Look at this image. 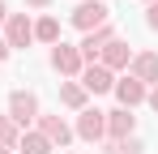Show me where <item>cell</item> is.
Returning a JSON list of instances; mask_svg holds the SVG:
<instances>
[{
    "label": "cell",
    "mask_w": 158,
    "mask_h": 154,
    "mask_svg": "<svg viewBox=\"0 0 158 154\" xmlns=\"http://www.w3.org/2000/svg\"><path fill=\"white\" fill-rule=\"evenodd\" d=\"M73 26L77 30H98V26H107V4L103 0H81L77 9H73Z\"/></svg>",
    "instance_id": "1"
},
{
    "label": "cell",
    "mask_w": 158,
    "mask_h": 154,
    "mask_svg": "<svg viewBox=\"0 0 158 154\" xmlns=\"http://www.w3.org/2000/svg\"><path fill=\"white\" fill-rule=\"evenodd\" d=\"M9 120H13V124L39 120V99H34L30 90H13V94H9Z\"/></svg>",
    "instance_id": "2"
},
{
    "label": "cell",
    "mask_w": 158,
    "mask_h": 154,
    "mask_svg": "<svg viewBox=\"0 0 158 154\" xmlns=\"http://www.w3.org/2000/svg\"><path fill=\"white\" fill-rule=\"evenodd\" d=\"M39 133L47 137V146H69L73 141V128L64 124L60 116H39Z\"/></svg>",
    "instance_id": "3"
},
{
    "label": "cell",
    "mask_w": 158,
    "mask_h": 154,
    "mask_svg": "<svg viewBox=\"0 0 158 154\" xmlns=\"http://www.w3.org/2000/svg\"><path fill=\"white\" fill-rule=\"evenodd\" d=\"M77 137H85V141L107 137V111H81L77 116Z\"/></svg>",
    "instance_id": "4"
},
{
    "label": "cell",
    "mask_w": 158,
    "mask_h": 154,
    "mask_svg": "<svg viewBox=\"0 0 158 154\" xmlns=\"http://www.w3.org/2000/svg\"><path fill=\"white\" fill-rule=\"evenodd\" d=\"M4 43H9V51H13V47H30V43H34V26H30V17L13 13V17H9V39H4Z\"/></svg>",
    "instance_id": "5"
},
{
    "label": "cell",
    "mask_w": 158,
    "mask_h": 154,
    "mask_svg": "<svg viewBox=\"0 0 158 154\" xmlns=\"http://www.w3.org/2000/svg\"><path fill=\"white\" fill-rule=\"evenodd\" d=\"M98 56H103V69H107V73H111V69H128V64H132L128 43H120V39H111V43H107Z\"/></svg>",
    "instance_id": "6"
},
{
    "label": "cell",
    "mask_w": 158,
    "mask_h": 154,
    "mask_svg": "<svg viewBox=\"0 0 158 154\" xmlns=\"http://www.w3.org/2000/svg\"><path fill=\"white\" fill-rule=\"evenodd\" d=\"M52 69L56 73H81V51L77 47H64V43H56V51H52Z\"/></svg>",
    "instance_id": "7"
},
{
    "label": "cell",
    "mask_w": 158,
    "mask_h": 154,
    "mask_svg": "<svg viewBox=\"0 0 158 154\" xmlns=\"http://www.w3.org/2000/svg\"><path fill=\"white\" fill-rule=\"evenodd\" d=\"M111 39H115V34H111V26H98V30H90V34L81 39V47H77V51H81V60H94V56H98V51H103Z\"/></svg>",
    "instance_id": "8"
},
{
    "label": "cell",
    "mask_w": 158,
    "mask_h": 154,
    "mask_svg": "<svg viewBox=\"0 0 158 154\" xmlns=\"http://www.w3.org/2000/svg\"><path fill=\"white\" fill-rule=\"evenodd\" d=\"M81 90H90V94H103V90H115V81L107 73L103 64H90L85 73H81Z\"/></svg>",
    "instance_id": "9"
},
{
    "label": "cell",
    "mask_w": 158,
    "mask_h": 154,
    "mask_svg": "<svg viewBox=\"0 0 158 154\" xmlns=\"http://www.w3.org/2000/svg\"><path fill=\"white\" fill-rule=\"evenodd\" d=\"M132 124H137V116H132L128 107H120V111H107V133H111L115 141L132 137Z\"/></svg>",
    "instance_id": "10"
},
{
    "label": "cell",
    "mask_w": 158,
    "mask_h": 154,
    "mask_svg": "<svg viewBox=\"0 0 158 154\" xmlns=\"http://www.w3.org/2000/svg\"><path fill=\"white\" fill-rule=\"evenodd\" d=\"M115 94H120V103H124V107H137V103L145 99V86H141V81L128 73L124 81H115Z\"/></svg>",
    "instance_id": "11"
},
{
    "label": "cell",
    "mask_w": 158,
    "mask_h": 154,
    "mask_svg": "<svg viewBox=\"0 0 158 154\" xmlns=\"http://www.w3.org/2000/svg\"><path fill=\"white\" fill-rule=\"evenodd\" d=\"M132 77L145 86V81H158V56L154 51H145V56H137L132 60Z\"/></svg>",
    "instance_id": "12"
},
{
    "label": "cell",
    "mask_w": 158,
    "mask_h": 154,
    "mask_svg": "<svg viewBox=\"0 0 158 154\" xmlns=\"http://www.w3.org/2000/svg\"><path fill=\"white\" fill-rule=\"evenodd\" d=\"M17 150H22V154H52V146H47L43 133H26V137L17 141Z\"/></svg>",
    "instance_id": "13"
},
{
    "label": "cell",
    "mask_w": 158,
    "mask_h": 154,
    "mask_svg": "<svg viewBox=\"0 0 158 154\" xmlns=\"http://www.w3.org/2000/svg\"><path fill=\"white\" fill-rule=\"evenodd\" d=\"M34 39H43V43H56V39H60V22H56V17H43V22L34 26Z\"/></svg>",
    "instance_id": "14"
},
{
    "label": "cell",
    "mask_w": 158,
    "mask_h": 154,
    "mask_svg": "<svg viewBox=\"0 0 158 154\" xmlns=\"http://www.w3.org/2000/svg\"><path fill=\"white\" fill-rule=\"evenodd\" d=\"M60 99L69 103V107H85V90H81V86H73V81H69V86H64V90H60Z\"/></svg>",
    "instance_id": "15"
},
{
    "label": "cell",
    "mask_w": 158,
    "mask_h": 154,
    "mask_svg": "<svg viewBox=\"0 0 158 154\" xmlns=\"http://www.w3.org/2000/svg\"><path fill=\"white\" fill-rule=\"evenodd\" d=\"M141 150H145V146H141V141H132V137L111 141V146H107V154H141Z\"/></svg>",
    "instance_id": "16"
},
{
    "label": "cell",
    "mask_w": 158,
    "mask_h": 154,
    "mask_svg": "<svg viewBox=\"0 0 158 154\" xmlns=\"http://www.w3.org/2000/svg\"><path fill=\"white\" fill-rule=\"evenodd\" d=\"M13 141H17V124L9 116H0V146H13Z\"/></svg>",
    "instance_id": "17"
},
{
    "label": "cell",
    "mask_w": 158,
    "mask_h": 154,
    "mask_svg": "<svg viewBox=\"0 0 158 154\" xmlns=\"http://www.w3.org/2000/svg\"><path fill=\"white\" fill-rule=\"evenodd\" d=\"M145 22H150V30H158V4H150V17Z\"/></svg>",
    "instance_id": "18"
},
{
    "label": "cell",
    "mask_w": 158,
    "mask_h": 154,
    "mask_svg": "<svg viewBox=\"0 0 158 154\" xmlns=\"http://www.w3.org/2000/svg\"><path fill=\"white\" fill-rule=\"evenodd\" d=\"M4 56H9V43H4V39H0V60H4Z\"/></svg>",
    "instance_id": "19"
},
{
    "label": "cell",
    "mask_w": 158,
    "mask_h": 154,
    "mask_svg": "<svg viewBox=\"0 0 158 154\" xmlns=\"http://www.w3.org/2000/svg\"><path fill=\"white\" fill-rule=\"evenodd\" d=\"M150 107H154V111H158V90H154V94H150Z\"/></svg>",
    "instance_id": "20"
},
{
    "label": "cell",
    "mask_w": 158,
    "mask_h": 154,
    "mask_svg": "<svg viewBox=\"0 0 158 154\" xmlns=\"http://www.w3.org/2000/svg\"><path fill=\"white\" fill-rule=\"evenodd\" d=\"M0 22H9V13H4V4H0Z\"/></svg>",
    "instance_id": "21"
},
{
    "label": "cell",
    "mask_w": 158,
    "mask_h": 154,
    "mask_svg": "<svg viewBox=\"0 0 158 154\" xmlns=\"http://www.w3.org/2000/svg\"><path fill=\"white\" fill-rule=\"evenodd\" d=\"M26 4H47V0H26Z\"/></svg>",
    "instance_id": "22"
},
{
    "label": "cell",
    "mask_w": 158,
    "mask_h": 154,
    "mask_svg": "<svg viewBox=\"0 0 158 154\" xmlns=\"http://www.w3.org/2000/svg\"><path fill=\"white\" fill-rule=\"evenodd\" d=\"M0 154H9V146H0Z\"/></svg>",
    "instance_id": "23"
},
{
    "label": "cell",
    "mask_w": 158,
    "mask_h": 154,
    "mask_svg": "<svg viewBox=\"0 0 158 154\" xmlns=\"http://www.w3.org/2000/svg\"><path fill=\"white\" fill-rule=\"evenodd\" d=\"M150 4H158V0H150Z\"/></svg>",
    "instance_id": "24"
}]
</instances>
